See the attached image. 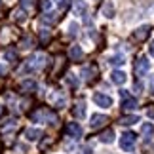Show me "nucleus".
<instances>
[{"instance_id":"obj_1","label":"nucleus","mask_w":154,"mask_h":154,"mask_svg":"<svg viewBox=\"0 0 154 154\" xmlns=\"http://www.w3.org/2000/svg\"><path fill=\"white\" fill-rule=\"evenodd\" d=\"M44 65H46V57L42 55V53H36L34 57H31L27 61L25 70H27V72H31V70H38V69H42Z\"/></svg>"},{"instance_id":"obj_2","label":"nucleus","mask_w":154,"mask_h":154,"mask_svg":"<svg viewBox=\"0 0 154 154\" xmlns=\"http://www.w3.org/2000/svg\"><path fill=\"white\" fill-rule=\"evenodd\" d=\"M135 137L137 135L135 133H124L122 137H120V146H122V150H126V152H131L133 150V146H135Z\"/></svg>"},{"instance_id":"obj_3","label":"nucleus","mask_w":154,"mask_h":154,"mask_svg":"<svg viewBox=\"0 0 154 154\" xmlns=\"http://www.w3.org/2000/svg\"><path fill=\"white\" fill-rule=\"evenodd\" d=\"M146 70H149V59H146V57H139L137 63H135V74L143 76V74H146Z\"/></svg>"},{"instance_id":"obj_4","label":"nucleus","mask_w":154,"mask_h":154,"mask_svg":"<svg viewBox=\"0 0 154 154\" xmlns=\"http://www.w3.org/2000/svg\"><path fill=\"white\" fill-rule=\"evenodd\" d=\"M149 34H150V27L149 25L139 27L137 31H133V40H135V42H143V40H146Z\"/></svg>"},{"instance_id":"obj_5","label":"nucleus","mask_w":154,"mask_h":154,"mask_svg":"<svg viewBox=\"0 0 154 154\" xmlns=\"http://www.w3.org/2000/svg\"><path fill=\"white\" fill-rule=\"evenodd\" d=\"M93 101H95V105L103 106V109H109L112 105V99L109 95H105V93H95V95H93Z\"/></svg>"},{"instance_id":"obj_6","label":"nucleus","mask_w":154,"mask_h":154,"mask_svg":"<svg viewBox=\"0 0 154 154\" xmlns=\"http://www.w3.org/2000/svg\"><path fill=\"white\" fill-rule=\"evenodd\" d=\"M82 74H84V78H86L88 82H91V80L97 76V67H95V65H88V67L82 69Z\"/></svg>"},{"instance_id":"obj_7","label":"nucleus","mask_w":154,"mask_h":154,"mask_svg":"<svg viewBox=\"0 0 154 154\" xmlns=\"http://www.w3.org/2000/svg\"><path fill=\"white\" fill-rule=\"evenodd\" d=\"M67 133L70 135V137L76 139V137H80V135H82V128L76 122H70V124H67Z\"/></svg>"},{"instance_id":"obj_8","label":"nucleus","mask_w":154,"mask_h":154,"mask_svg":"<svg viewBox=\"0 0 154 154\" xmlns=\"http://www.w3.org/2000/svg\"><path fill=\"white\" fill-rule=\"evenodd\" d=\"M106 122H109V118H106V116H103V114H93L90 126L91 128H101V126H105Z\"/></svg>"},{"instance_id":"obj_9","label":"nucleus","mask_w":154,"mask_h":154,"mask_svg":"<svg viewBox=\"0 0 154 154\" xmlns=\"http://www.w3.org/2000/svg\"><path fill=\"white\" fill-rule=\"evenodd\" d=\"M110 78H112V82H114V84L122 86V84H126L128 76H126V72H122V70H114V72L110 74Z\"/></svg>"},{"instance_id":"obj_10","label":"nucleus","mask_w":154,"mask_h":154,"mask_svg":"<svg viewBox=\"0 0 154 154\" xmlns=\"http://www.w3.org/2000/svg\"><path fill=\"white\" fill-rule=\"evenodd\" d=\"M141 133L145 135V141H150L152 135H154V126H152L150 122H145L143 128H141Z\"/></svg>"},{"instance_id":"obj_11","label":"nucleus","mask_w":154,"mask_h":154,"mask_svg":"<svg viewBox=\"0 0 154 154\" xmlns=\"http://www.w3.org/2000/svg\"><path fill=\"white\" fill-rule=\"evenodd\" d=\"M69 57H70V61H80V59H82V48H80V46H70Z\"/></svg>"},{"instance_id":"obj_12","label":"nucleus","mask_w":154,"mask_h":154,"mask_svg":"<svg viewBox=\"0 0 154 154\" xmlns=\"http://www.w3.org/2000/svg\"><path fill=\"white\" fill-rule=\"evenodd\" d=\"M25 137L29 141H36V139L42 137V131H40V129H34V128H29V129H25Z\"/></svg>"},{"instance_id":"obj_13","label":"nucleus","mask_w":154,"mask_h":154,"mask_svg":"<svg viewBox=\"0 0 154 154\" xmlns=\"http://www.w3.org/2000/svg\"><path fill=\"white\" fill-rule=\"evenodd\" d=\"M122 106L126 110H135V109H139V103H137V99L126 97V99H124V103H122Z\"/></svg>"},{"instance_id":"obj_14","label":"nucleus","mask_w":154,"mask_h":154,"mask_svg":"<svg viewBox=\"0 0 154 154\" xmlns=\"http://www.w3.org/2000/svg\"><path fill=\"white\" fill-rule=\"evenodd\" d=\"M99 139H101V143H112V141H114V131H112V129H106V131H103L101 135H99Z\"/></svg>"},{"instance_id":"obj_15","label":"nucleus","mask_w":154,"mask_h":154,"mask_svg":"<svg viewBox=\"0 0 154 154\" xmlns=\"http://www.w3.org/2000/svg\"><path fill=\"white\" fill-rule=\"evenodd\" d=\"M72 10H74V14H76V15H82V14L86 11V2H84V0H74Z\"/></svg>"},{"instance_id":"obj_16","label":"nucleus","mask_w":154,"mask_h":154,"mask_svg":"<svg viewBox=\"0 0 154 154\" xmlns=\"http://www.w3.org/2000/svg\"><path fill=\"white\" fill-rule=\"evenodd\" d=\"M137 122H139V116H131V114L120 118V124H122V126H133V124H137Z\"/></svg>"},{"instance_id":"obj_17","label":"nucleus","mask_w":154,"mask_h":154,"mask_svg":"<svg viewBox=\"0 0 154 154\" xmlns=\"http://www.w3.org/2000/svg\"><path fill=\"white\" fill-rule=\"evenodd\" d=\"M72 114H74L76 118H84V116H86V105H84V103H78V105L72 109Z\"/></svg>"},{"instance_id":"obj_18","label":"nucleus","mask_w":154,"mask_h":154,"mask_svg":"<svg viewBox=\"0 0 154 154\" xmlns=\"http://www.w3.org/2000/svg\"><path fill=\"white\" fill-rule=\"evenodd\" d=\"M14 19H15L17 23H23V21L27 19V11L23 10V8H19V10H15V11H14Z\"/></svg>"},{"instance_id":"obj_19","label":"nucleus","mask_w":154,"mask_h":154,"mask_svg":"<svg viewBox=\"0 0 154 154\" xmlns=\"http://www.w3.org/2000/svg\"><path fill=\"white\" fill-rule=\"evenodd\" d=\"M21 90L23 91H34V90H36V82H34V80H25L21 84Z\"/></svg>"},{"instance_id":"obj_20","label":"nucleus","mask_w":154,"mask_h":154,"mask_svg":"<svg viewBox=\"0 0 154 154\" xmlns=\"http://www.w3.org/2000/svg\"><path fill=\"white\" fill-rule=\"evenodd\" d=\"M14 128H15V120H8V124H4V126L0 128V131L6 133V131H11Z\"/></svg>"},{"instance_id":"obj_21","label":"nucleus","mask_w":154,"mask_h":154,"mask_svg":"<svg viewBox=\"0 0 154 154\" xmlns=\"http://www.w3.org/2000/svg\"><path fill=\"white\" fill-rule=\"evenodd\" d=\"M55 19H57L55 14H50V11H46V14L42 15V21L44 23H55Z\"/></svg>"},{"instance_id":"obj_22","label":"nucleus","mask_w":154,"mask_h":154,"mask_svg":"<svg viewBox=\"0 0 154 154\" xmlns=\"http://www.w3.org/2000/svg\"><path fill=\"white\" fill-rule=\"evenodd\" d=\"M110 65H114V67H120V65H124V57L122 55H114V57H110Z\"/></svg>"},{"instance_id":"obj_23","label":"nucleus","mask_w":154,"mask_h":154,"mask_svg":"<svg viewBox=\"0 0 154 154\" xmlns=\"http://www.w3.org/2000/svg\"><path fill=\"white\" fill-rule=\"evenodd\" d=\"M4 57L8 59V61H15V59H17V51L15 50H8V51L4 53Z\"/></svg>"},{"instance_id":"obj_24","label":"nucleus","mask_w":154,"mask_h":154,"mask_svg":"<svg viewBox=\"0 0 154 154\" xmlns=\"http://www.w3.org/2000/svg\"><path fill=\"white\" fill-rule=\"evenodd\" d=\"M103 14H105L106 17H112V15H114V14H112V4H110V2H106V4H105Z\"/></svg>"},{"instance_id":"obj_25","label":"nucleus","mask_w":154,"mask_h":154,"mask_svg":"<svg viewBox=\"0 0 154 154\" xmlns=\"http://www.w3.org/2000/svg\"><path fill=\"white\" fill-rule=\"evenodd\" d=\"M40 40H42V44H46L50 40V31H40Z\"/></svg>"},{"instance_id":"obj_26","label":"nucleus","mask_w":154,"mask_h":154,"mask_svg":"<svg viewBox=\"0 0 154 154\" xmlns=\"http://www.w3.org/2000/svg\"><path fill=\"white\" fill-rule=\"evenodd\" d=\"M76 32H78V25H76V23H70V27H69V34H70V36H76Z\"/></svg>"},{"instance_id":"obj_27","label":"nucleus","mask_w":154,"mask_h":154,"mask_svg":"<svg viewBox=\"0 0 154 154\" xmlns=\"http://www.w3.org/2000/svg\"><path fill=\"white\" fill-rule=\"evenodd\" d=\"M55 2L59 4V8H61V10H67L69 4H70V0H55Z\"/></svg>"},{"instance_id":"obj_28","label":"nucleus","mask_w":154,"mask_h":154,"mask_svg":"<svg viewBox=\"0 0 154 154\" xmlns=\"http://www.w3.org/2000/svg\"><path fill=\"white\" fill-rule=\"evenodd\" d=\"M31 44H32V38L31 36H25V38H23V48H31Z\"/></svg>"},{"instance_id":"obj_29","label":"nucleus","mask_w":154,"mask_h":154,"mask_svg":"<svg viewBox=\"0 0 154 154\" xmlns=\"http://www.w3.org/2000/svg\"><path fill=\"white\" fill-rule=\"evenodd\" d=\"M21 6L23 8H31V6H34V0H21Z\"/></svg>"},{"instance_id":"obj_30","label":"nucleus","mask_w":154,"mask_h":154,"mask_svg":"<svg viewBox=\"0 0 154 154\" xmlns=\"http://www.w3.org/2000/svg\"><path fill=\"white\" fill-rule=\"evenodd\" d=\"M50 8H51V2H50V0H42V10L48 11Z\"/></svg>"},{"instance_id":"obj_31","label":"nucleus","mask_w":154,"mask_h":154,"mask_svg":"<svg viewBox=\"0 0 154 154\" xmlns=\"http://www.w3.org/2000/svg\"><path fill=\"white\" fill-rule=\"evenodd\" d=\"M67 80H69V84L72 86V88H74L76 84H78V82H76V78H74V74H69V78H67Z\"/></svg>"},{"instance_id":"obj_32","label":"nucleus","mask_w":154,"mask_h":154,"mask_svg":"<svg viewBox=\"0 0 154 154\" xmlns=\"http://www.w3.org/2000/svg\"><path fill=\"white\" fill-rule=\"evenodd\" d=\"M78 154H91V149H90V146H84V149H80Z\"/></svg>"},{"instance_id":"obj_33","label":"nucleus","mask_w":154,"mask_h":154,"mask_svg":"<svg viewBox=\"0 0 154 154\" xmlns=\"http://www.w3.org/2000/svg\"><path fill=\"white\" fill-rule=\"evenodd\" d=\"M146 116H149V118H152V120H154V106H150V109L146 110Z\"/></svg>"},{"instance_id":"obj_34","label":"nucleus","mask_w":154,"mask_h":154,"mask_svg":"<svg viewBox=\"0 0 154 154\" xmlns=\"http://www.w3.org/2000/svg\"><path fill=\"white\" fill-rule=\"evenodd\" d=\"M141 90H143V84L137 82V84H135V93H141Z\"/></svg>"},{"instance_id":"obj_35","label":"nucleus","mask_w":154,"mask_h":154,"mask_svg":"<svg viewBox=\"0 0 154 154\" xmlns=\"http://www.w3.org/2000/svg\"><path fill=\"white\" fill-rule=\"evenodd\" d=\"M149 50H150V53H152V55H154V40H152V42H150V46H149Z\"/></svg>"},{"instance_id":"obj_36","label":"nucleus","mask_w":154,"mask_h":154,"mask_svg":"<svg viewBox=\"0 0 154 154\" xmlns=\"http://www.w3.org/2000/svg\"><path fill=\"white\" fill-rule=\"evenodd\" d=\"M0 74H6V67H2V65H0Z\"/></svg>"},{"instance_id":"obj_37","label":"nucleus","mask_w":154,"mask_h":154,"mask_svg":"<svg viewBox=\"0 0 154 154\" xmlns=\"http://www.w3.org/2000/svg\"><path fill=\"white\" fill-rule=\"evenodd\" d=\"M152 93H154V76H152Z\"/></svg>"},{"instance_id":"obj_38","label":"nucleus","mask_w":154,"mask_h":154,"mask_svg":"<svg viewBox=\"0 0 154 154\" xmlns=\"http://www.w3.org/2000/svg\"><path fill=\"white\" fill-rule=\"evenodd\" d=\"M0 114H2V105H0Z\"/></svg>"},{"instance_id":"obj_39","label":"nucleus","mask_w":154,"mask_h":154,"mask_svg":"<svg viewBox=\"0 0 154 154\" xmlns=\"http://www.w3.org/2000/svg\"><path fill=\"white\" fill-rule=\"evenodd\" d=\"M0 6H2V0H0Z\"/></svg>"}]
</instances>
